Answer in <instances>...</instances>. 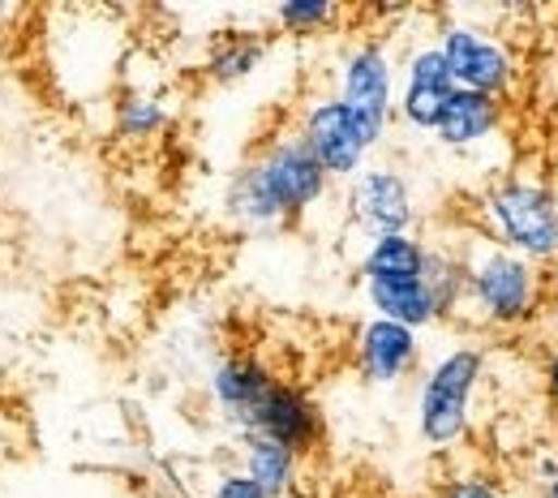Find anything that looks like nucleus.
Returning a JSON list of instances; mask_svg holds the SVG:
<instances>
[{
  "label": "nucleus",
  "mask_w": 558,
  "mask_h": 498,
  "mask_svg": "<svg viewBox=\"0 0 558 498\" xmlns=\"http://www.w3.org/2000/svg\"><path fill=\"white\" fill-rule=\"evenodd\" d=\"M464 263V305L460 318L482 331H524L546 309V271L520 254L494 245L477 228L460 232Z\"/></svg>",
  "instance_id": "f257e3e1"
},
{
  "label": "nucleus",
  "mask_w": 558,
  "mask_h": 498,
  "mask_svg": "<svg viewBox=\"0 0 558 498\" xmlns=\"http://www.w3.org/2000/svg\"><path fill=\"white\" fill-rule=\"evenodd\" d=\"M477 232L533 267L558 263V190L537 172H502L477 198Z\"/></svg>",
  "instance_id": "f03ea898"
},
{
  "label": "nucleus",
  "mask_w": 558,
  "mask_h": 498,
  "mask_svg": "<svg viewBox=\"0 0 558 498\" xmlns=\"http://www.w3.org/2000/svg\"><path fill=\"white\" fill-rule=\"evenodd\" d=\"M486 378V349L482 344H456L438 353L417 382V434L425 447H456L473 429V400Z\"/></svg>",
  "instance_id": "7ed1b4c3"
},
{
  "label": "nucleus",
  "mask_w": 558,
  "mask_h": 498,
  "mask_svg": "<svg viewBox=\"0 0 558 498\" xmlns=\"http://www.w3.org/2000/svg\"><path fill=\"white\" fill-rule=\"evenodd\" d=\"M438 52L451 70L456 90H477L489 99H502L520 82V61L515 52L477 22H442L438 26Z\"/></svg>",
  "instance_id": "20e7f679"
},
{
  "label": "nucleus",
  "mask_w": 558,
  "mask_h": 498,
  "mask_svg": "<svg viewBox=\"0 0 558 498\" xmlns=\"http://www.w3.org/2000/svg\"><path fill=\"white\" fill-rule=\"evenodd\" d=\"M296 134H301V143L310 146V155L323 163V172L331 181H352L369 163V155L383 146V138L336 95H318L301 112Z\"/></svg>",
  "instance_id": "39448f33"
},
{
  "label": "nucleus",
  "mask_w": 558,
  "mask_h": 498,
  "mask_svg": "<svg viewBox=\"0 0 558 498\" xmlns=\"http://www.w3.org/2000/svg\"><path fill=\"white\" fill-rule=\"evenodd\" d=\"M336 99H344L352 112L387 143V130L396 121V57L387 39L365 35L340 52L336 73Z\"/></svg>",
  "instance_id": "423d86ee"
},
{
  "label": "nucleus",
  "mask_w": 558,
  "mask_h": 498,
  "mask_svg": "<svg viewBox=\"0 0 558 498\" xmlns=\"http://www.w3.org/2000/svg\"><path fill=\"white\" fill-rule=\"evenodd\" d=\"M344 215L356 232L391 236V232H417V194L404 168L396 163H365L344 190Z\"/></svg>",
  "instance_id": "0eeeda50"
},
{
  "label": "nucleus",
  "mask_w": 558,
  "mask_h": 498,
  "mask_svg": "<svg viewBox=\"0 0 558 498\" xmlns=\"http://www.w3.org/2000/svg\"><path fill=\"white\" fill-rule=\"evenodd\" d=\"M250 163L258 168L267 194L276 198V207L283 211L288 223H296L305 211H314V207L327 198V190H331V177H327L323 163L310 155V146L301 143L296 130L276 134L258 155H250Z\"/></svg>",
  "instance_id": "6e6552de"
},
{
  "label": "nucleus",
  "mask_w": 558,
  "mask_h": 498,
  "mask_svg": "<svg viewBox=\"0 0 558 498\" xmlns=\"http://www.w3.org/2000/svg\"><path fill=\"white\" fill-rule=\"evenodd\" d=\"M241 438H271L279 447H288V451H296V456H305V451H314L318 442H323V434H327V417H323V409H318V400L305 391V387H296V382H271V391L250 409V417L236 426Z\"/></svg>",
  "instance_id": "1a4fd4ad"
},
{
  "label": "nucleus",
  "mask_w": 558,
  "mask_h": 498,
  "mask_svg": "<svg viewBox=\"0 0 558 498\" xmlns=\"http://www.w3.org/2000/svg\"><path fill=\"white\" fill-rule=\"evenodd\" d=\"M400 82H396V121L413 134H434L447 99L456 95L451 70L438 52V39H421L400 57Z\"/></svg>",
  "instance_id": "9d476101"
},
{
  "label": "nucleus",
  "mask_w": 558,
  "mask_h": 498,
  "mask_svg": "<svg viewBox=\"0 0 558 498\" xmlns=\"http://www.w3.org/2000/svg\"><path fill=\"white\" fill-rule=\"evenodd\" d=\"M352 361L369 387H400L421 369V331L369 314L352 331Z\"/></svg>",
  "instance_id": "9b49d317"
},
{
  "label": "nucleus",
  "mask_w": 558,
  "mask_h": 498,
  "mask_svg": "<svg viewBox=\"0 0 558 498\" xmlns=\"http://www.w3.org/2000/svg\"><path fill=\"white\" fill-rule=\"evenodd\" d=\"M271 382H276V374L258 353H223L210 365L207 396L215 413L236 429L250 417V409L271 391Z\"/></svg>",
  "instance_id": "f8f14e48"
},
{
  "label": "nucleus",
  "mask_w": 558,
  "mask_h": 498,
  "mask_svg": "<svg viewBox=\"0 0 558 498\" xmlns=\"http://www.w3.org/2000/svg\"><path fill=\"white\" fill-rule=\"evenodd\" d=\"M502 130V99H489L477 90H456L434 125V143L442 150H456V155H469L477 146H486L494 134Z\"/></svg>",
  "instance_id": "ddd939ff"
},
{
  "label": "nucleus",
  "mask_w": 558,
  "mask_h": 498,
  "mask_svg": "<svg viewBox=\"0 0 558 498\" xmlns=\"http://www.w3.org/2000/svg\"><path fill=\"white\" fill-rule=\"evenodd\" d=\"M361 288H365V301H369L374 318L400 323L409 331H425V327L442 323L438 301H434V292L421 276H374V280H361Z\"/></svg>",
  "instance_id": "4468645a"
},
{
  "label": "nucleus",
  "mask_w": 558,
  "mask_h": 498,
  "mask_svg": "<svg viewBox=\"0 0 558 498\" xmlns=\"http://www.w3.org/2000/svg\"><path fill=\"white\" fill-rule=\"evenodd\" d=\"M271 52V39L258 35V31H223L215 44H210L207 61H203V73L215 86H236L245 82L250 73L258 70Z\"/></svg>",
  "instance_id": "2eb2a0df"
},
{
  "label": "nucleus",
  "mask_w": 558,
  "mask_h": 498,
  "mask_svg": "<svg viewBox=\"0 0 558 498\" xmlns=\"http://www.w3.org/2000/svg\"><path fill=\"white\" fill-rule=\"evenodd\" d=\"M241 473L263 490L267 498L292 495L296 477H301V456L279 447L271 438H241Z\"/></svg>",
  "instance_id": "dca6fc26"
},
{
  "label": "nucleus",
  "mask_w": 558,
  "mask_h": 498,
  "mask_svg": "<svg viewBox=\"0 0 558 498\" xmlns=\"http://www.w3.org/2000/svg\"><path fill=\"white\" fill-rule=\"evenodd\" d=\"M425 267V236L417 232H391V236H369L365 254L356 263L361 280L374 276H421Z\"/></svg>",
  "instance_id": "f3484780"
},
{
  "label": "nucleus",
  "mask_w": 558,
  "mask_h": 498,
  "mask_svg": "<svg viewBox=\"0 0 558 498\" xmlns=\"http://www.w3.org/2000/svg\"><path fill=\"white\" fill-rule=\"evenodd\" d=\"M421 280L434 292L442 323L460 318V305H464V263H460V245L456 241H425Z\"/></svg>",
  "instance_id": "a211bd4d"
},
{
  "label": "nucleus",
  "mask_w": 558,
  "mask_h": 498,
  "mask_svg": "<svg viewBox=\"0 0 558 498\" xmlns=\"http://www.w3.org/2000/svg\"><path fill=\"white\" fill-rule=\"evenodd\" d=\"M168 121H172L168 99L155 95V90H138V86L125 90L112 108V130H117L121 143H150L168 130Z\"/></svg>",
  "instance_id": "6ab92c4d"
},
{
  "label": "nucleus",
  "mask_w": 558,
  "mask_h": 498,
  "mask_svg": "<svg viewBox=\"0 0 558 498\" xmlns=\"http://www.w3.org/2000/svg\"><path fill=\"white\" fill-rule=\"evenodd\" d=\"M340 17H344V9L331 4V0H283L271 9V22L283 35H323Z\"/></svg>",
  "instance_id": "aec40b11"
},
{
  "label": "nucleus",
  "mask_w": 558,
  "mask_h": 498,
  "mask_svg": "<svg viewBox=\"0 0 558 498\" xmlns=\"http://www.w3.org/2000/svg\"><path fill=\"white\" fill-rule=\"evenodd\" d=\"M438 498H511V490L489 473H460L438 490Z\"/></svg>",
  "instance_id": "412c9836"
},
{
  "label": "nucleus",
  "mask_w": 558,
  "mask_h": 498,
  "mask_svg": "<svg viewBox=\"0 0 558 498\" xmlns=\"http://www.w3.org/2000/svg\"><path fill=\"white\" fill-rule=\"evenodd\" d=\"M207 498H267L241 469H223L219 477H215V486H210Z\"/></svg>",
  "instance_id": "4be33fe9"
},
{
  "label": "nucleus",
  "mask_w": 558,
  "mask_h": 498,
  "mask_svg": "<svg viewBox=\"0 0 558 498\" xmlns=\"http://www.w3.org/2000/svg\"><path fill=\"white\" fill-rule=\"evenodd\" d=\"M542 378H546V396H550V404L558 409V344H550V353H546Z\"/></svg>",
  "instance_id": "5701e85b"
},
{
  "label": "nucleus",
  "mask_w": 558,
  "mask_h": 498,
  "mask_svg": "<svg viewBox=\"0 0 558 498\" xmlns=\"http://www.w3.org/2000/svg\"><path fill=\"white\" fill-rule=\"evenodd\" d=\"M537 327L550 336V344H558V296H546V309H542Z\"/></svg>",
  "instance_id": "b1692460"
},
{
  "label": "nucleus",
  "mask_w": 558,
  "mask_h": 498,
  "mask_svg": "<svg viewBox=\"0 0 558 498\" xmlns=\"http://www.w3.org/2000/svg\"><path fill=\"white\" fill-rule=\"evenodd\" d=\"M546 296H558V263L550 267V276H546Z\"/></svg>",
  "instance_id": "393cba45"
},
{
  "label": "nucleus",
  "mask_w": 558,
  "mask_h": 498,
  "mask_svg": "<svg viewBox=\"0 0 558 498\" xmlns=\"http://www.w3.org/2000/svg\"><path fill=\"white\" fill-rule=\"evenodd\" d=\"M9 17H17V4H9V0H0V22H9Z\"/></svg>",
  "instance_id": "a878e982"
},
{
  "label": "nucleus",
  "mask_w": 558,
  "mask_h": 498,
  "mask_svg": "<svg viewBox=\"0 0 558 498\" xmlns=\"http://www.w3.org/2000/svg\"><path fill=\"white\" fill-rule=\"evenodd\" d=\"M542 498H558V482H546V490H542Z\"/></svg>",
  "instance_id": "bb28decb"
}]
</instances>
